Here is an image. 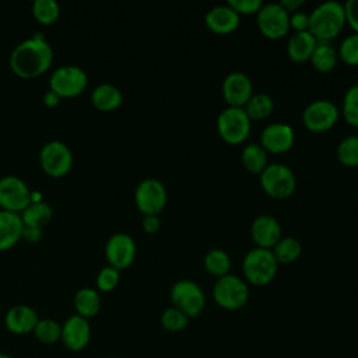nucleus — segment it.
Returning a JSON list of instances; mask_svg holds the SVG:
<instances>
[{
  "label": "nucleus",
  "instance_id": "nucleus-1",
  "mask_svg": "<svg viewBox=\"0 0 358 358\" xmlns=\"http://www.w3.org/2000/svg\"><path fill=\"white\" fill-rule=\"evenodd\" d=\"M53 59L50 45L41 34L18 43L10 56L13 71L24 78H31L42 74L49 69Z\"/></svg>",
  "mask_w": 358,
  "mask_h": 358
},
{
  "label": "nucleus",
  "instance_id": "nucleus-2",
  "mask_svg": "<svg viewBox=\"0 0 358 358\" xmlns=\"http://www.w3.org/2000/svg\"><path fill=\"white\" fill-rule=\"evenodd\" d=\"M345 22L344 4L336 0H327L316 6L309 14L308 31L317 41H329L334 38Z\"/></svg>",
  "mask_w": 358,
  "mask_h": 358
},
{
  "label": "nucleus",
  "instance_id": "nucleus-3",
  "mask_svg": "<svg viewBox=\"0 0 358 358\" xmlns=\"http://www.w3.org/2000/svg\"><path fill=\"white\" fill-rule=\"evenodd\" d=\"M245 277L255 285L268 284L277 271V259L273 250L267 248H253L250 249L242 263Z\"/></svg>",
  "mask_w": 358,
  "mask_h": 358
},
{
  "label": "nucleus",
  "instance_id": "nucleus-4",
  "mask_svg": "<svg viewBox=\"0 0 358 358\" xmlns=\"http://www.w3.org/2000/svg\"><path fill=\"white\" fill-rule=\"evenodd\" d=\"M213 296L215 302L228 310L241 309L249 298V288L243 280L235 274L221 275L214 287Z\"/></svg>",
  "mask_w": 358,
  "mask_h": 358
},
{
  "label": "nucleus",
  "instance_id": "nucleus-5",
  "mask_svg": "<svg viewBox=\"0 0 358 358\" xmlns=\"http://www.w3.org/2000/svg\"><path fill=\"white\" fill-rule=\"evenodd\" d=\"M171 299L173 306L182 310L187 317H196L201 313L206 295L201 287L192 280H179L171 289Z\"/></svg>",
  "mask_w": 358,
  "mask_h": 358
},
{
  "label": "nucleus",
  "instance_id": "nucleus-6",
  "mask_svg": "<svg viewBox=\"0 0 358 358\" xmlns=\"http://www.w3.org/2000/svg\"><path fill=\"white\" fill-rule=\"evenodd\" d=\"M217 127L224 140L236 144L248 137L250 117L242 106H228L218 115Z\"/></svg>",
  "mask_w": 358,
  "mask_h": 358
},
{
  "label": "nucleus",
  "instance_id": "nucleus-7",
  "mask_svg": "<svg viewBox=\"0 0 358 358\" xmlns=\"http://www.w3.org/2000/svg\"><path fill=\"white\" fill-rule=\"evenodd\" d=\"M260 183L270 196L282 199L294 192L296 179L291 168L275 162L266 165V168L262 171Z\"/></svg>",
  "mask_w": 358,
  "mask_h": 358
},
{
  "label": "nucleus",
  "instance_id": "nucleus-8",
  "mask_svg": "<svg viewBox=\"0 0 358 358\" xmlns=\"http://www.w3.org/2000/svg\"><path fill=\"white\" fill-rule=\"evenodd\" d=\"M87 85V74L78 66H62L50 77V90L59 96L78 95Z\"/></svg>",
  "mask_w": 358,
  "mask_h": 358
},
{
  "label": "nucleus",
  "instance_id": "nucleus-9",
  "mask_svg": "<svg viewBox=\"0 0 358 358\" xmlns=\"http://www.w3.org/2000/svg\"><path fill=\"white\" fill-rule=\"evenodd\" d=\"M257 25L268 38H281L289 28V14L280 3L263 4L257 11Z\"/></svg>",
  "mask_w": 358,
  "mask_h": 358
},
{
  "label": "nucleus",
  "instance_id": "nucleus-10",
  "mask_svg": "<svg viewBox=\"0 0 358 358\" xmlns=\"http://www.w3.org/2000/svg\"><path fill=\"white\" fill-rule=\"evenodd\" d=\"M31 203V193L22 179L8 175L0 179V206L8 211H22Z\"/></svg>",
  "mask_w": 358,
  "mask_h": 358
},
{
  "label": "nucleus",
  "instance_id": "nucleus-11",
  "mask_svg": "<svg viewBox=\"0 0 358 358\" xmlns=\"http://www.w3.org/2000/svg\"><path fill=\"white\" fill-rule=\"evenodd\" d=\"M134 199L137 207L144 214H157L166 203V190L158 179L147 178L138 183Z\"/></svg>",
  "mask_w": 358,
  "mask_h": 358
},
{
  "label": "nucleus",
  "instance_id": "nucleus-12",
  "mask_svg": "<svg viewBox=\"0 0 358 358\" xmlns=\"http://www.w3.org/2000/svg\"><path fill=\"white\" fill-rule=\"evenodd\" d=\"M41 164L43 171H46L49 175L62 176L71 168V151L62 141H49L41 150Z\"/></svg>",
  "mask_w": 358,
  "mask_h": 358
},
{
  "label": "nucleus",
  "instance_id": "nucleus-13",
  "mask_svg": "<svg viewBox=\"0 0 358 358\" xmlns=\"http://www.w3.org/2000/svg\"><path fill=\"white\" fill-rule=\"evenodd\" d=\"M338 119V108L327 99L312 101L302 113L303 124L313 131L330 129Z\"/></svg>",
  "mask_w": 358,
  "mask_h": 358
},
{
  "label": "nucleus",
  "instance_id": "nucleus-14",
  "mask_svg": "<svg viewBox=\"0 0 358 358\" xmlns=\"http://www.w3.org/2000/svg\"><path fill=\"white\" fill-rule=\"evenodd\" d=\"M105 253L110 266H113L117 270L124 268L134 259L136 243L130 235L117 232L108 239Z\"/></svg>",
  "mask_w": 358,
  "mask_h": 358
},
{
  "label": "nucleus",
  "instance_id": "nucleus-15",
  "mask_svg": "<svg viewBox=\"0 0 358 358\" xmlns=\"http://www.w3.org/2000/svg\"><path fill=\"white\" fill-rule=\"evenodd\" d=\"M252 81L242 71L229 73L222 83V94L229 106H242L252 96Z\"/></svg>",
  "mask_w": 358,
  "mask_h": 358
},
{
  "label": "nucleus",
  "instance_id": "nucleus-16",
  "mask_svg": "<svg viewBox=\"0 0 358 358\" xmlns=\"http://www.w3.org/2000/svg\"><path fill=\"white\" fill-rule=\"evenodd\" d=\"M294 130L287 123H271L262 130L260 141L264 150L271 152H282L294 144Z\"/></svg>",
  "mask_w": 358,
  "mask_h": 358
},
{
  "label": "nucleus",
  "instance_id": "nucleus-17",
  "mask_svg": "<svg viewBox=\"0 0 358 358\" xmlns=\"http://www.w3.org/2000/svg\"><path fill=\"white\" fill-rule=\"evenodd\" d=\"M91 336V327L85 317L76 315L66 320L64 326L62 327V338L67 348L73 351L83 350Z\"/></svg>",
  "mask_w": 358,
  "mask_h": 358
},
{
  "label": "nucleus",
  "instance_id": "nucleus-18",
  "mask_svg": "<svg viewBox=\"0 0 358 358\" xmlns=\"http://www.w3.org/2000/svg\"><path fill=\"white\" fill-rule=\"evenodd\" d=\"M252 238L260 248L268 249L281 238V227L273 215L262 214L252 222Z\"/></svg>",
  "mask_w": 358,
  "mask_h": 358
},
{
  "label": "nucleus",
  "instance_id": "nucleus-19",
  "mask_svg": "<svg viewBox=\"0 0 358 358\" xmlns=\"http://www.w3.org/2000/svg\"><path fill=\"white\" fill-rule=\"evenodd\" d=\"M206 25L217 34H228L239 25V14L229 6H215L207 11Z\"/></svg>",
  "mask_w": 358,
  "mask_h": 358
},
{
  "label": "nucleus",
  "instance_id": "nucleus-20",
  "mask_svg": "<svg viewBox=\"0 0 358 358\" xmlns=\"http://www.w3.org/2000/svg\"><path fill=\"white\" fill-rule=\"evenodd\" d=\"M24 222L14 211H0V250L10 249L22 236Z\"/></svg>",
  "mask_w": 358,
  "mask_h": 358
},
{
  "label": "nucleus",
  "instance_id": "nucleus-21",
  "mask_svg": "<svg viewBox=\"0 0 358 358\" xmlns=\"http://www.w3.org/2000/svg\"><path fill=\"white\" fill-rule=\"evenodd\" d=\"M36 323H38L36 312L27 305H17L11 308L6 315L7 329L17 334H25L32 331Z\"/></svg>",
  "mask_w": 358,
  "mask_h": 358
},
{
  "label": "nucleus",
  "instance_id": "nucleus-22",
  "mask_svg": "<svg viewBox=\"0 0 358 358\" xmlns=\"http://www.w3.org/2000/svg\"><path fill=\"white\" fill-rule=\"evenodd\" d=\"M316 45H317V39L308 29L296 31L288 39L287 52L292 60L305 62V60L310 59Z\"/></svg>",
  "mask_w": 358,
  "mask_h": 358
},
{
  "label": "nucleus",
  "instance_id": "nucleus-23",
  "mask_svg": "<svg viewBox=\"0 0 358 358\" xmlns=\"http://www.w3.org/2000/svg\"><path fill=\"white\" fill-rule=\"evenodd\" d=\"M92 103L101 110H112L122 103V92L112 84H101L91 94Z\"/></svg>",
  "mask_w": 358,
  "mask_h": 358
},
{
  "label": "nucleus",
  "instance_id": "nucleus-24",
  "mask_svg": "<svg viewBox=\"0 0 358 358\" xmlns=\"http://www.w3.org/2000/svg\"><path fill=\"white\" fill-rule=\"evenodd\" d=\"M22 222L25 227L42 228L52 218V208L45 201H32L22 210Z\"/></svg>",
  "mask_w": 358,
  "mask_h": 358
},
{
  "label": "nucleus",
  "instance_id": "nucleus-25",
  "mask_svg": "<svg viewBox=\"0 0 358 358\" xmlns=\"http://www.w3.org/2000/svg\"><path fill=\"white\" fill-rule=\"evenodd\" d=\"M74 306L83 317H91L96 315L101 308L98 292L92 288H81L74 296Z\"/></svg>",
  "mask_w": 358,
  "mask_h": 358
},
{
  "label": "nucleus",
  "instance_id": "nucleus-26",
  "mask_svg": "<svg viewBox=\"0 0 358 358\" xmlns=\"http://www.w3.org/2000/svg\"><path fill=\"white\" fill-rule=\"evenodd\" d=\"M312 64L320 70V71H329L331 70L336 63H337V53L334 50L333 46H330V43L323 42V41H317V45L310 56Z\"/></svg>",
  "mask_w": 358,
  "mask_h": 358
},
{
  "label": "nucleus",
  "instance_id": "nucleus-27",
  "mask_svg": "<svg viewBox=\"0 0 358 358\" xmlns=\"http://www.w3.org/2000/svg\"><path fill=\"white\" fill-rule=\"evenodd\" d=\"M274 108V101L268 94L259 92L250 96L246 102V113L250 119H263L271 113Z\"/></svg>",
  "mask_w": 358,
  "mask_h": 358
},
{
  "label": "nucleus",
  "instance_id": "nucleus-28",
  "mask_svg": "<svg viewBox=\"0 0 358 358\" xmlns=\"http://www.w3.org/2000/svg\"><path fill=\"white\" fill-rule=\"evenodd\" d=\"M301 250H302V246L296 238L284 236V238H280L278 242L274 245L273 253L277 262L288 263L295 260L301 255Z\"/></svg>",
  "mask_w": 358,
  "mask_h": 358
},
{
  "label": "nucleus",
  "instance_id": "nucleus-29",
  "mask_svg": "<svg viewBox=\"0 0 358 358\" xmlns=\"http://www.w3.org/2000/svg\"><path fill=\"white\" fill-rule=\"evenodd\" d=\"M242 162L252 172H262L266 168V150L259 144H248L242 150Z\"/></svg>",
  "mask_w": 358,
  "mask_h": 358
},
{
  "label": "nucleus",
  "instance_id": "nucleus-30",
  "mask_svg": "<svg viewBox=\"0 0 358 358\" xmlns=\"http://www.w3.org/2000/svg\"><path fill=\"white\" fill-rule=\"evenodd\" d=\"M204 266L211 274H215V275L221 277V275L228 274V270L231 267V260H229V256L225 250L211 249L204 256Z\"/></svg>",
  "mask_w": 358,
  "mask_h": 358
},
{
  "label": "nucleus",
  "instance_id": "nucleus-31",
  "mask_svg": "<svg viewBox=\"0 0 358 358\" xmlns=\"http://www.w3.org/2000/svg\"><path fill=\"white\" fill-rule=\"evenodd\" d=\"M35 18L42 24H52L57 20L60 8L56 0H35L32 6Z\"/></svg>",
  "mask_w": 358,
  "mask_h": 358
},
{
  "label": "nucleus",
  "instance_id": "nucleus-32",
  "mask_svg": "<svg viewBox=\"0 0 358 358\" xmlns=\"http://www.w3.org/2000/svg\"><path fill=\"white\" fill-rule=\"evenodd\" d=\"M337 157L345 165H358V136L343 138L337 145Z\"/></svg>",
  "mask_w": 358,
  "mask_h": 358
},
{
  "label": "nucleus",
  "instance_id": "nucleus-33",
  "mask_svg": "<svg viewBox=\"0 0 358 358\" xmlns=\"http://www.w3.org/2000/svg\"><path fill=\"white\" fill-rule=\"evenodd\" d=\"M34 331L38 340L45 344H53L59 340V337H62V327L52 319L38 320Z\"/></svg>",
  "mask_w": 358,
  "mask_h": 358
},
{
  "label": "nucleus",
  "instance_id": "nucleus-34",
  "mask_svg": "<svg viewBox=\"0 0 358 358\" xmlns=\"http://www.w3.org/2000/svg\"><path fill=\"white\" fill-rule=\"evenodd\" d=\"M189 317L175 306L166 308L161 315V324L168 331H180L187 326Z\"/></svg>",
  "mask_w": 358,
  "mask_h": 358
},
{
  "label": "nucleus",
  "instance_id": "nucleus-35",
  "mask_svg": "<svg viewBox=\"0 0 358 358\" xmlns=\"http://www.w3.org/2000/svg\"><path fill=\"white\" fill-rule=\"evenodd\" d=\"M343 115L350 124L358 127V84L345 91L343 99Z\"/></svg>",
  "mask_w": 358,
  "mask_h": 358
},
{
  "label": "nucleus",
  "instance_id": "nucleus-36",
  "mask_svg": "<svg viewBox=\"0 0 358 358\" xmlns=\"http://www.w3.org/2000/svg\"><path fill=\"white\" fill-rule=\"evenodd\" d=\"M340 56L348 64H358V34L345 36L340 45Z\"/></svg>",
  "mask_w": 358,
  "mask_h": 358
},
{
  "label": "nucleus",
  "instance_id": "nucleus-37",
  "mask_svg": "<svg viewBox=\"0 0 358 358\" xmlns=\"http://www.w3.org/2000/svg\"><path fill=\"white\" fill-rule=\"evenodd\" d=\"M119 281V270L115 268L113 266H106L103 267L96 277V284L98 288L102 291H110L116 287Z\"/></svg>",
  "mask_w": 358,
  "mask_h": 358
},
{
  "label": "nucleus",
  "instance_id": "nucleus-38",
  "mask_svg": "<svg viewBox=\"0 0 358 358\" xmlns=\"http://www.w3.org/2000/svg\"><path fill=\"white\" fill-rule=\"evenodd\" d=\"M228 6L232 7L238 14H250L259 11L263 6L262 0H228Z\"/></svg>",
  "mask_w": 358,
  "mask_h": 358
},
{
  "label": "nucleus",
  "instance_id": "nucleus-39",
  "mask_svg": "<svg viewBox=\"0 0 358 358\" xmlns=\"http://www.w3.org/2000/svg\"><path fill=\"white\" fill-rule=\"evenodd\" d=\"M345 20L358 34V0H347L344 4Z\"/></svg>",
  "mask_w": 358,
  "mask_h": 358
},
{
  "label": "nucleus",
  "instance_id": "nucleus-40",
  "mask_svg": "<svg viewBox=\"0 0 358 358\" xmlns=\"http://www.w3.org/2000/svg\"><path fill=\"white\" fill-rule=\"evenodd\" d=\"M289 25L296 28V31H306L309 28V15L302 11H296L289 15Z\"/></svg>",
  "mask_w": 358,
  "mask_h": 358
},
{
  "label": "nucleus",
  "instance_id": "nucleus-41",
  "mask_svg": "<svg viewBox=\"0 0 358 358\" xmlns=\"http://www.w3.org/2000/svg\"><path fill=\"white\" fill-rule=\"evenodd\" d=\"M159 225H161V221H159V217L157 214H145L144 215V218H143V228L147 232L158 231Z\"/></svg>",
  "mask_w": 358,
  "mask_h": 358
},
{
  "label": "nucleus",
  "instance_id": "nucleus-42",
  "mask_svg": "<svg viewBox=\"0 0 358 358\" xmlns=\"http://www.w3.org/2000/svg\"><path fill=\"white\" fill-rule=\"evenodd\" d=\"M41 235H42V231L41 228H35V227H25L24 225V229H22V236L29 241V242H36L41 239Z\"/></svg>",
  "mask_w": 358,
  "mask_h": 358
},
{
  "label": "nucleus",
  "instance_id": "nucleus-43",
  "mask_svg": "<svg viewBox=\"0 0 358 358\" xmlns=\"http://www.w3.org/2000/svg\"><path fill=\"white\" fill-rule=\"evenodd\" d=\"M302 0H281L280 4L287 10V11H292L295 8H298L299 6H302Z\"/></svg>",
  "mask_w": 358,
  "mask_h": 358
},
{
  "label": "nucleus",
  "instance_id": "nucleus-44",
  "mask_svg": "<svg viewBox=\"0 0 358 358\" xmlns=\"http://www.w3.org/2000/svg\"><path fill=\"white\" fill-rule=\"evenodd\" d=\"M43 101H45V103H46V105H49V106H55V105H57V102H59V95L50 90V91H48V92L45 94Z\"/></svg>",
  "mask_w": 358,
  "mask_h": 358
},
{
  "label": "nucleus",
  "instance_id": "nucleus-45",
  "mask_svg": "<svg viewBox=\"0 0 358 358\" xmlns=\"http://www.w3.org/2000/svg\"><path fill=\"white\" fill-rule=\"evenodd\" d=\"M0 358H11V357H10V355H6V354H1V352H0Z\"/></svg>",
  "mask_w": 358,
  "mask_h": 358
}]
</instances>
